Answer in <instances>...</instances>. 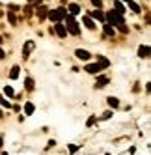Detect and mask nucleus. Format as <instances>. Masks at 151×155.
Instances as JSON below:
<instances>
[{
    "mask_svg": "<svg viewBox=\"0 0 151 155\" xmlns=\"http://www.w3.org/2000/svg\"><path fill=\"white\" fill-rule=\"evenodd\" d=\"M63 26H66V30L69 32V34H73V36H79V34H80L79 23H77V21H75V17L69 15V13H67V17H66V25H63Z\"/></svg>",
    "mask_w": 151,
    "mask_h": 155,
    "instance_id": "nucleus-1",
    "label": "nucleus"
},
{
    "mask_svg": "<svg viewBox=\"0 0 151 155\" xmlns=\"http://www.w3.org/2000/svg\"><path fill=\"white\" fill-rule=\"evenodd\" d=\"M104 21H108L106 25H110V26H112V25H117V26L125 25V23H123V15H117L114 9H112V12H108V15H104Z\"/></svg>",
    "mask_w": 151,
    "mask_h": 155,
    "instance_id": "nucleus-2",
    "label": "nucleus"
},
{
    "mask_svg": "<svg viewBox=\"0 0 151 155\" xmlns=\"http://www.w3.org/2000/svg\"><path fill=\"white\" fill-rule=\"evenodd\" d=\"M49 17H50V21H56V23H60L62 19H66V17H67V9H66V8L50 9V12H49Z\"/></svg>",
    "mask_w": 151,
    "mask_h": 155,
    "instance_id": "nucleus-3",
    "label": "nucleus"
},
{
    "mask_svg": "<svg viewBox=\"0 0 151 155\" xmlns=\"http://www.w3.org/2000/svg\"><path fill=\"white\" fill-rule=\"evenodd\" d=\"M75 56L80 58V60H90L92 54H90L88 51H84V49H77V51H75Z\"/></svg>",
    "mask_w": 151,
    "mask_h": 155,
    "instance_id": "nucleus-4",
    "label": "nucleus"
},
{
    "mask_svg": "<svg viewBox=\"0 0 151 155\" xmlns=\"http://www.w3.org/2000/svg\"><path fill=\"white\" fill-rule=\"evenodd\" d=\"M103 68H101V65L99 64H88V65H86V71H88V73H92V75H97V73H99Z\"/></svg>",
    "mask_w": 151,
    "mask_h": 155,
    "instance_id": "nucleus-5",
    "label": "nucleus"
},
{
    "mask_svg": "<svg viewBox=\"0 0 151 155\" xmlns=\"http://www.w3.org/2000/svg\"><path fill=\"white\" fill-rule=\"evenodd\" d=\"M54 32H56V34L60 36V38H66L67 36V30H66V26H63V25H54Z\"/></svg>",
    "mask_w": 151,
    "mask_h": 155,
    "instance_id": "nucleus-6",
    "label": "nucleus"
},
{
    "mask_svg": "<svg viewBox=\"0 0 151 155\" xmlns=\"http://www.w3.org/2000/svg\"><path fill=\"white\" fill-rule=\"evenodd\" d=\"M47 15H49V9H47L45 6H39V8H37V17H39V21H45Z\"/></svg>",
    "mask_w": 151,
    "mask_h": 155,
    "instance_id": "nucleus-7",
    "label": "nucleus"
},
{
    "mask_svg": "<svg viewBox=\"0 0 151 155\" xmlns=\"http://www.w3.org/2000/svg\"><path fill=\"white\" fill-rule=\"evenodd\" d=\"M106 84H108V77H99L95 82V88H104Z\"/></svg>",
    "mask_w": 151,
    "mask_h": 155,
    "instance_id": "nucleus-8",
    "label": "nucleus"
},
{
    "mask_svg": "<svg viewBox=\"0 0 151 155\" xmlns=\"http://www.w3.org/2000/svg\"><path fill=\"white\" fill-rule=\"evenodd\" d=\"M69 15H79L80 13V6L79 4H69Z\"/></svg>",
    "mask_w": 151,
    "mask_h": 155,
    "instance_id": "nucleus-9",
    "label": "nucleus"
},
{
    "mask_svg": "<svg viewBox=\"0 0 151 155\" xmlns=\"http://www.w3.org/2000/svg\"><path fill=\"white\" fill-rule=\"evenodd\" d=\"M138 56L140 58H147L149 56V47H140L138 49Z\"/></svg>",
    "mask_w": 151,
    "mask_h": 155,
    "instance_id": "nucleus-10",
    "label": "nucleus"
},
{
    "mask_svg": "<svg viewBox=\"0 0 151 155\" xmlns=\"http://www.w3.org/2000/svg\"><path fill=\"white\" fill-rule=\"evenodd\" d=\"M114 8H116L114 12H116L117 15H123V13H125V8H123V4H121V2H116V4H114Z\"/></svg>",
    "mask_w": 151,
    "mask_h": 155,
    "instance_id": "nucleus-11",
    "label": "nucleus"
},
{
    "mask_svg": "<svg viewBox=\"0 0 151 155\" xmlns=\"http://www.w3.org/2000/svg\"><path fill=\"white\" fill-rule=\"evenodd\" d=\"M19 69H21L19 65H13V68H11V71H9V79H13V81H15L17 77H19Z\"/></svg>",
    "mask_w": 151,
    "mask_h": 155,
    "instance_id": "nucleus-12",
    "label": "nucleus"
},
{
    "mask_svg": "<svg viewBox=\"0 0 151 155\" xmlns=\"http://www.w3.org/2000/svg\"><path fill=\"white\" fill-rule=\"evenodd\" d=\"M34 110H36L34 103H26L24 105V114H34Z\"/></svg>",
    "mask_w": 151,
    "mask_h": 155,
    "instance_id": "nucleus-13",
    "label": "nucleus"
},
{
    "mask_svg": "<svg viewBox=\"0 0 151 155\" xmlns=\"http://www.w3.org/2000/svg\"><path fill=\"white\" fill-rule=\"evenodd\" d=\"M34 47V41H26V45H24V51H23V56L26 58L28 56V52H30V49Z\"/></svg>",
    "mask_w": 151,
    "mask_h": 155,
    "instance_id": "nucleus-14",
    "label": "nucleus"
},
{
    "mask_svg": "<svg viewBox=\"0 0 151 155\" xmlns=\"http://www.w3.org/2000/svg\"><path fill=\"white\" fill-rule=\"evenodd\" d=\"M92 17H97L99 21H103V23H104V13L101 12V9H95V12H92Z\"/></svg>",
    "mask_w": 151,
    "mask_h": 155,
    "instance_id": "nucleus-15",
    "label": "nucleus"
},
{
    "mask_svg": "<svg viewBox=\"0 0 151 155\" xmlns=\"http://www.w3.org/2000/svg\"><path fill=\"white\" fill-rule=\"evenodd\" d=\"M84 25H86V28H90V30H93V28H95L92 17H84Z\"/></svg>",
    "mask_w": 151,
    "mask_h": 155,
    "instance_id": "nucleus-16",
    "label": "nucleus"
},
{
    "mask_svg": "<svg viewBox=\"0 0 151 155\" xmlns=\"http://www.w3.org/2000/svg\"><path fill=\"white\" fill-rule=\"evenodd\" d=\"M97 62H99L101 68H108V65H110V62L106 60V58H103V56H97Z\"/></svg>",
    "mask_w": 151,
    "mask_h": 155,
    "instance_id": "nucleus-17",
    "label": "nucleus"
},
{
    "mask_svg": "<svg viewBox=\"0 0 151 155\" xmlns=\"http://www.w3.org/2000/svg\"><path fill=\"white\" fill-rule=\"evenodd\" d=\"M127 4H129V6H131V9H133V12H134V13H140V12H142V8H140V6H138L136 2H133V0H131V2H127Z\"/></svg>",
    "mask_w": 151,
    "mask_h": 155,
    "instance_id": "nucleus-18",
    "label": "nucleus"
},
{
    "mask_svg": "<svg viewBox=\"0 0 151 155\" xmlns=\"http://www.w3.org/2000/svg\"><path fill=\"white\" fill-rule=\"evenodd\" d=\"M24 88H26V90H28V92H32V90H34V81H32V79H30V77H28V79L24 81Z\"/></svg>",
    "mask_w": 151,
    "mask_h": 155,
    "instance_id": "nucleus-19",
    "label": "nucleus"
},
{
    "mask_svg": "<svg viewBox=\"0 0 151 155\" xmlns=\"http://www.w3.org/2000/svg\"><path fill=\"white\" fill-rule=\"evenodd\" d=\"M106 101H108V105H110L112 108H116L117 105H120V101H117V97H108V99H106Z\"/></svg>",
    "mask_w": 151,
    "mask_h": 155,
    "instance_id": "nucleus-20",
    "label": "nucleus"
},
{
    "mask_svg": "<svg viewBox=\"0 0 151 155\" xmlns=\"http://www.w3.org/2000/svg\"><path fill=\"white\" fill-rule=\"evenodd\" d=\"M104 34L106 36H114V26H110V25L104 23Z\"/></svg>",
    "mask_w": 151,
    "mask_h": 155,
    "instance_id": "nucleus-21",
    "label": "nucleus"
},
{
    "mask_svg": "<svg viewBox=\"0 0 151 155\" xmlns=\"http://www.w3.org/2000/svg\"><path fill=\"white\" fill-rule=\"evenodd\" d=\"M8 21H9L11 25H17V17H15L13 12H8Z\"/></svg>",
    "mask_w": 151,
    "mask_h": 155,
    "instance_id": "nucleus-22",
    "label": "nucleus"
},
{
    "mask_svg": "<svg viewBox=\"0 0 151 155\" xmlns=\"http://www.w3.org/2000/svg\"><path fill=\"white\" fill-rule=\"evenodd\" d=\"M4 94H6L8 97H13V95H15V92H13L11 86H6V88H4Z\"/></svg>",
    "mask_w": 151,
    "mask_h": 155,
    "instance_id": "nucleus-23",
    "label": "nucleus"
},
{
    "mask_svg": "<svg viewBox=\"0 0 151 155\" xmlns=\"http://www.w3.org/2000/svg\"><path fill=\"white\" fill-rule=\"evenodd\" d=\"M93 124H95V116H90V118H88V121H86V125H88V127H92Z\"/></svg>",
    "mask_w": 151,
    "mask_h": 155,
    "instance_id": "nucleus-24",
    "label": "nucleus"
},
{
    "mask_svg": "<svg viewBox=\"0 0 151 155\" xmlns=\"http://www.w3.org/2000/svg\"><path fill=\"white\" fill-rule=\"evenodd\" d=\"M92 4H93L95 8H99V9H101V6H103V2H101V0H92Z\"/></svg>",
    "mask_w": 151,
    "mask_h": 155,
    "instance_id": "nucleus-25",
    "label": "nucleus"
},
{
    "mask_svg": "<svg viewBox=\"0 0 151 155\" xmlns=\"http://www.w3.org/2000/svg\"><path fill=\"white\" fill-rule=\"evenodd\" d=\"M0 105H2V107H11V105H9V101H8V99H0Z\"/></svg>",
    "mask_w": 151,
    "mask_h": 155,
    "instance_id": "nucleus-26",
    "label": "nucleus"
},
{
    "mask_svg": "<svg viewBox=\"0 0 151 155\" xmlns=\"http://www.w3.org/2000/svg\"><path fill=\"white\" fill-rule=\"evenodd\" d=\"M110 116H112V112H110V110H106V112H104V114L101 116V120H108Z\"/></svg>",
    "mask_w": 151,
    "mask_h": 155,
    "instance_id": "nucleus-27",
    "label": "nucleus"
},
{
    "mask_svg": "<svg viewBox=\"0 0 151 155\" xmlns=\"http://www.w3.org/2000/svg\"><path fill=\"white\" fill-rule=\"evenodd\" d=\"M79 148H80V146H73V144H71V146H69V153H75Z\"/></svg>",
    "mask_w": 151,
    "mask_h": 155,
    "instance_id": "nucleus-28",
    "label": "nucleus"
},
{
    "mask_svg": "<svg viewBox=\"0 0 151 155\" xmlns=\"http://www.w3.org/2000/svg\"><path fill=\"white\" fill-rule=\"evenodd\" d=\"M117 28H120V32H123V34H127V32H129V28H127L125 25H121V26H117Z\"/></svg>",
    "mask_w": 151,
    "mask_h": 155,
    "instance_id": "nucleus-29",
    "label": "nucleus"
},
{
    "mask_svg": "<svg viewBox=\"0 0 151 155\" xmlns=\"http://www.w3.org/2000/svg\"><path fill=\"white\" fill-rule=\"evenodd\" d=\"M4 56H6V54H4V51H2V49H0V58H4Z\"/></svg>",
    "mask_w": 151,
    "mask_h": 155,
    "instance_id": "nucleus-30",
    "label": "nucleus"
},
{
    "mask_svg": "<svg viewBox=\"0 0 151 155\" xmlns=\"http://www.w3.org/2000/svg\"><path fill=\"white\" fill-rule=\"evenodd\" d=\"M2 144H4V138H2V137H0V148H2Z\"/></svg>",
    "mask_w": 151,
    "mask_h": 155,
    "instance_id": "nucleus-31",
    "label": "nucleus"
},
{
    "mask_svg": "<svg viewBox=\"0 0 151 155\" xmlns=\"http://www.w3.org/2000/svg\"><path fill=\"white\" fill-rule=\"evenodd\" d=\"M2 41H4V38H2V36H0V43H2Z\"/></svg>",
    "mask_w": 151,
    "mask_h": 155,
    "instance_id": "nucleus-32",
    "label": "nucleus"
},
{
    "mask_svg": "<svg viewBox=\"0 0 151 155\" xmlns=\"http://www.w3.org/2000/svg\"><path fill=\"white\" fill-rule=\"evenodd\" d=\"M0 155H9V153H6V151H4V153H0Z\"/></svg>",
    "mask_w": 151,
    "mask_h": 155,
    "instance_id": "nucleus-33",
    "label": "nucleus"
},
{
    "mask_svg": "<svg viewBox=\"0 0 151 155\" xmlns=\"http://www.w3.org/2000/svg\"><path fill=\"white\" fill-rule=\"evenodd\" d=\"M123 2H131V0H123Z\"/></svg>",
    "mask_w": 151,
    "mask_h": 155,
    "instance_id": "nucleus-34",
    "label": "nucleus"
},
{
    "mask_svg": "<svg viewBox=\"0 0 151 155\" xmlns=\"http://www.w3.org/2000/svg\"><path fill=\"white\" fill-rule=\"evenodd\" d=\"M0 118H2V110H0Z\"/></svg>",
    "mask_w": 151,
    "mask_h": 155,
    "instance_id": "nucleus-35",
    "label": "nucleus"
}]
</instances>
